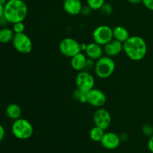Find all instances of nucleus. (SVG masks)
Masks as SVG:
<instances>
[{"label": "nucleus", "instance_id": "nucleus-1", "mask_svg": "<svg viewBox=\"0 0 153 153\" xmlns=\"http://www.w3.org/2000/svg\"><path fill=\"white\" fill-rule=\"evenodd\" d=\"M123 51L130 60L133 61H142L147 53V44L140 36H130L123 43Z\"/></svg>", "mask_w": 153, "mask_h": 153}, {"label": "nucleus", "instance_id": "nucleus-2", "mask_svg": "<svg viewBox=\"0 0 153 153\" xmlns=\"http://www.w3.org/2000/svg\"><path fill=\"white\" fill-rule=\"evenodd\" d=\"M28 15V7L22 0H8L4 5V17L7 22H23Z\"/></svg>", "mask_w": 153, "mask_h": 153}, {"label": "nucleus", "instance_id": "nucleus-3", "mask_svg": "<svg viewBox=\"0 0 153 153\" xmlns=\"http://www.w3.org/2000/svg\"><path fill=\"white\" fill-rule=\"evenodd\" d=\"M13 135L19 140H28L34 133L33 126L28 120L25 118H19L13 120L11 126Z\"/></svg>", "mask_w": 153, "mask_h": 153}, {"label": "nucleus", "instance_id": "nucleus-4", "mask_svg": "<svg viewBox=\"0 0 153 153\" xmlns=\"http://www.w3.org/2000/svg\"><path fill=\"white\" fill-rule=\"evenodd\" d=\"M116 64L111 57L102 56L96 61L94 72L100 79H108L114 73Z\"/></svg>", "mask_w": 153, "mask_h": 153}, {"label": "nucleus", "instance_id": "nucleus-5", "mask_svg": "<svg viewBox=\"0 0 153 153\" xmlns=\"http://www.w3.org/2000/svg\"><path fill=\"white\" fill-rule=\"evenodd\" d=\"M13 48L21 54H28L31 52L33 43L29 36L25 33L14 34L12 40Z\"/></svg>", "mask_w": 153, "mask_h": 153}, {"label": "nucleus", "instance_id": "nucleus-6", "mask_svg": "<svg viewBox=\"0 0 153 153\" xmlns=\"http://www.w3.org/2000/svg\"><path fill=\"white\" fill-rule=\"evenodd\" d=\"M92 37L94 42L101 46H105L114 39L113 28L106 25H99L93 31Z\"/></svg>", "mask_w": 153, "mask_h": 153}, {"label": "nucleus", "instance_id": "nucleus-7", "mask_svg": "<svg viewBox=\"0 0 153 153\" xmlns=\"http://www.w3.org/2000/svg\"><path fill=\"white\" fill-rule=\"evenodd\" d=\"M59 50L63 55L71 58L81 52L80 43L71 37L63 39L59 43Z\"/></svg>", "mask_w": 153, "mask_h": 153}, {"label": "nucleus", "instance_id": "nucleus-8", "mask_svg": "<svg viewBox=\"0 0 153 153\" xmlns=\"http://www.w3.org/2000/svg\"><path fill=\"white\" fill-rule=\"evenodd\" d=\"M76 85L77 88L88 93L95 87V79L90 72L82 70L76 76Z\"/></svg>", "mask_w": 153, "mask_h": 153}, {"label": "nucleus", "instance_id": "nucleus-9", "mask_svg": "<svg viewBox=\"0 0 153 153\" xmlns=\"http://www.w3.org/2000/svg\"><path fill=\"white\" fill-rule=\"evenodd\" d=\"M93 119L95 126L104 130L108 128L112 120L110 112L104 108H99L94 113Z\"/></svg>", "mask_w": 153, "mask_h": 153}, {"label": "nucleus", "instance_id": "nucleus-10", "mask_svg": "<svg viewBox=\"0 0 153 153\" xmlns=\"http://www.w3.org/2000/svg\"><path fill=\"white\" fill-rule=\"evenodd\" d=\"M107 101V97L101 90L94 88L88 93V103L93 107L102 108Z\"/></svg>", "mask_w": 153, "mask_h": 153}, {"label": "nucleus", "instance_id": "nucleus-11", "mask_svg": "<svg viewBox=\"0 0 153 153\" xmlns=\"http://www.w3.org/2000/svg\"><path fill=\"white\" fill-rule=\"evenodd\" d=\"M120 143L121 140L119 134L112 132V131L105 133L104 136L100 141L102 146L105 149H109V150L116 149L117 148L119 147Z\"/></svg>", "mask_w": 153, "mask_h": 153}, {"label": "nucleus", "instance_id": "nucleus-12", "mask_svg": "<svg viewBox=\"0 0 153 153\" xmlns=\"http://www.w3.org/2000/svg\"><path fill=\"white\" fill-rule=\"evenodd\" d=\"M103 50L106 55L109 57L117 56L123 51V43L113 39L103 46Z\"/></svg>", "mask_w": 153, "mask_h": 153}, {"label": "nucleus", "instance_id": "nucleus-13", "mask_svg": "<svg viewBox=\"0 0 153 153\" xmlns=\"http://www.w3.org/2000/svg\"><path fill=\"white\" fill-rule=\"evenodd\" d=\"M63 7L67 13L71 16H76L81 13L83 4L81 0H64Z\"/></svg>", "mask_w": 153, "mask_h": 153}, {"label": "nucleus", "instance_id": "nucleus-14", "mask_svg": "<svg viewBox=\"0 0 153 153\" xmlns=\"http://www.w3.org/2000/svg\"><path fill=\"white\" fill-rule=\"evenodd\" d=\"M103 53H104V50H103L102 46L95 42H92L88 44L87 49L85 51V55H87V57L94 60L95 61L102 57Z\"/></svg>", "mask_w": 153, "mask_h": 153}, {"label": "nucleus", "instance_id": "nucleus-15", "mask_svg": "<svg viewBox=\"0 0 153 153\" xmlns=\"http://www.w3.org/2000/svg\"><path fill=\"white\" fill-rule=\"evenodd\" d=\"M87 59H88V57L85 54H84L83 52H79V54L71 58L70 64H71L72 68L76 71H82L85 70Z\"/></svg>", "mask_w": 153, "mask_h": 153}, {"label": "nucleus", "instance_id": "nucleus-16", "mask_svg": "<svg viewBox=\"0 0 153 153\" xmlns=\"http://www.w3.org/2000/svg\"><path fill=\"white\" fill-rule=\"evenodd\" d=\"M114 39L124 43L130 37L129 32L128 30L123 26L118 25L113 28Z\"/></svg>", "mask_w": 153, "mask_h": 153}, {"label": "nucleus", "instance_id": "nucleus-17", "mask_svg": "<svg viewBox=\"0 0 153 153\" xmlns=\"http://www.w3.org/2000/svg\"><path fill=\"white\" fill-rule=\"evenodd\" d=\"M5 112L7 116L13 120H16L20 118L21 114H22L21 108L15 103H11V104L8 105L6 108Z\"/></svg>", "mask_w": 153, "mask_h": 153}, {"label": "nucleus", "instance_id": "nucleus-18", "mask_svg": "<svg viewBox=\"0 0 153 153\" xmlns=\"http://www.w3.org/2000/svg\"><path fill=\"white\" fill-rule=\"evenodd\" d=\"M13 36L14 32L13 29L5 27L0 28V43H7L12 42Z\"/></svg>", "mask_w": 153, "mask_h": 153}, {"label": "nucleus", "instance_id": "nucleus-19", "mask_svg": "<svg viewBox=\"0 0 153 153\" xmlns=\"http://www.w3.org/2000/svg\"><path fill=\"white\" fill-rule=\"evenodd\" d=\"M105 130L100 127L95 126L91 129L89 133L90 138L94 142H100L105 134Z\"/></svg>", "mask_w": 153, "mask_h": 153}, {"label": "nucleus", "instance_id": "nucleus-20", "mask_svg": "<svg viewBox=\"0 0 153 153\" xmlns=\"http://www.w3.org/2000/svg\"><path fill=\"white\" fill-rule=\"evenodd\" d=\"M73 96L74 100L76 101L81 103H88V93L76 88V91L73 92Z\"/></svg>", "mask_w": 153, "mask_h": 153}, {"label": "nucleus", "instance_id": "nucleus-21", "mask_svg": "<svg viewBox=\"0 0 153 153\" xmlns=\"http://www.w3.org/2000/svg\"><path fill=\"white\" fill-rule=\"evenodd\" d=\"M105 3V0H87V4L93 10H100Z\"/></svg>", "mask_w": 153, "mask_h": 153}, {"label": "nucleus", "instance_id": "nucleus-22", "mask_svg": "<svg viewBox=\"0 0 153 153\" xmlns=\"http://www.w3.org/2000/svg\"><path fill=\"white\" fill-rule=\"evenodd\" d=\"M100 11H101L102 14L104 15V16H110L112 13V12H113V6H112L111 4H110V3L105 2L103 4L102 7H101Z\"/></svg>", "mask_w": 153, "mask_h": 153}, {"label": "nucleus", "instance_id": "nucleus-23", "mask_svg": "<svg viewBox=\"0 0 153 153\" xmlns=\"http://www.w3.org/2000/svg\"><path fill=\"white\" fill-rule=\"evenodd\" d=\"M141 131L143 135L150 137L153 135V126L149 123H146L142 126Z\"/></svg>", "mask_w": 153, "mask_h": 153}, {"label": "nucleus", "instance_id": "nucleus-24", "mask_svg": "<svg viewBox=\"0 0 153 153\" xmlns=\"http://www.w3.org/2000/svg\"><path fill=\"white\" fill-rule=\"evenodd\" d=\"M25 24L23 23V22H19L13 24V31L14 34L23 33L25 31Z\"/></svg>", "mask_w": 153, "mask_h": 153}, {"label": "nucleus", "instance_id": "nucleus-25", "mask_svg": "<svg viewBox=\"0 0 153 153\" xmlns=\"http://www.w3.org/2000/svg\"><path fill=\"white\" fill-rule=\"evenodd\" d=\"M94 61H95L94 60L88 58V59H87L86 61V64H85V70H84L90 72L91 70H93V69L94 70V67H95V62H94Z\"/></svg>", "mask_w": 153, "mask_h": 153}, {"label": "nucleus", "instance_id": "nucleus-26", "mask_svg": "<svg viewBox=\"0 0 153 153\" xmlns=\"http://www.w3.org/2000/svg\"><path fill=\"white\" fill-rule=\"evenodd\" d=\"M142 3L146 8L153 11V0H142Z\"/></svg>", "mask_w": 153, "mask_h": 153}, {"label": "nucleus", "instance_id": "nucleus-27", "mask_svg": "<svg viewBox=\"0 0 153 153\" xmlns=\"http://www.w3.org/2000/svg\"><path fill=\"white\" fill-rule=\"evenodd\" d=\"M92 9L87 4L86 6H83V7H82V11H81V13L83 14L84 16H89V15L92 13Z\"/></svg>", "mask_w": 153, "mask_h": 153}, {"label": "nucleus", "instance_id": "nucleus-28", "mask_svg": "<svg viewBox=\"0 0 153 153\" xmlns=\"http://www.w3.org/2000/svg\"><path fill=\"white\" fill-rule=\"evenodd\" d=\"M147 147L151 152L153 153V135L149 138L147 143Z\"/></svg>", "mask_w": 153, "mask_h": 153}, {"label": "nucleus", "instance_id": "nucleus-29", "mask_svg": "<svg viewBox=\"0 0 153 153\" xmlns=\"http://www.w3.org/2000/svg\"><path fill=\"white\" fill-rule=\"evenodd\" d=\"M4 136H5V129L4 126L0 124V142L2 141L3 139L4 138Z\"/></svg>", "mask_w": 153, "mask_h": 153}, {"label": "nucleus", "instance_id": "nucleus-30", "mask_svg": "<svg viewBox=\"0 0 153 153\" xmlns=\"http://www.w3.org/2000/svg\"><path fill=\"white\" fill-rule=\"evenodd\" d=\"M120 137L121 141H124V140H127V139H128V134H127L126 133L123 132L121 134H120Z\"/></svg>", "mask_w": 153, "mask_h": 153}, {"label": "nucleus", "instance_id": "nucleus-31", "mask_svg": "<svg viewBox=\"0 0 153 153\" xmlns=\"http://www.w3.org/2000/svg\"><path fill=\"white\" fill-rule=\"evenodd\" d=\"M87 46H88V44H85V43H80L81 52H85V51H86V49H87Z\"/></svg>", "mask_w": 153, "mask_h": 153}, {"label": "nucleus", "instance_id": "nucleus-32", "mask_svg": "<svg viewBox=\"0 0 153 153\" xmlns=\"http://www.w3.org/2000/svg\"><path fill=\"white\" fill-rule=\"evenodd\" d=\"M127 1L133 4H138L140 3H142V0H127Z\"/></svg>", "mask_w": 153, "mask_h": 153}, {"label": "nucleus", "instance_id": "nucleus-33", "mask_svg": "<svg viewBox=\"0 0 153 153\" xmlns=\"http://www.w3.org/2000/svg\"><path fill=\"white\" fill-rule=\"evenodd\" d=\"M4 16V5L0 4V19Z\"/></svg>", "mask_w": 153, "mask_h": 153}, {"label": "nucleus", "instance_id": "nucleus-34", "mask_svg": "<svg viewBox=\"0 0 153 153\" xmlns=\"http://www.w3.org/2000/svg\"><path fill=\"white\" fill-rule=\"evenodd\" d=\"M7 0H0V4H3V5H4V4H6V2H7Z\"/></svg>", "mask_w": 153, "mask_h": 153}, {"label": "nucleus", "instance_id": "nucleus-35", "mask_svg": "<svg viewBox=\"0 0 153 153\" xmlns=\"http://www.w3.org/2000/svg\"><path fill=\"white\" fill-rule=\"evenodd\" d=\"M22 1H24V0H22Z\"/></svg>", "mask_w": 153, "mask_h": 153}]
</instances>
